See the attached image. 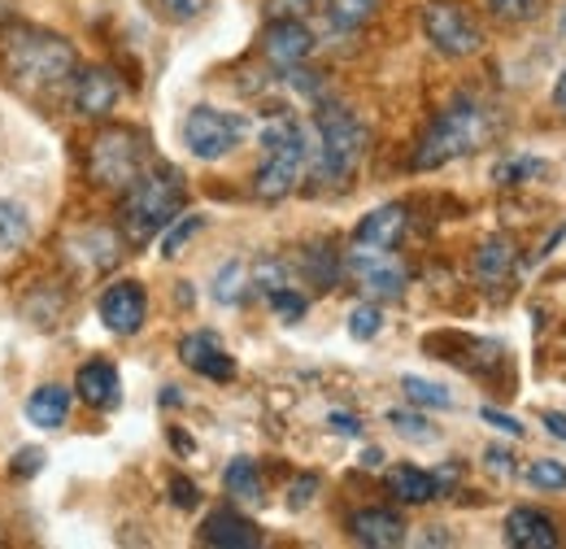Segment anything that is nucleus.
<instances>
[{
	"label": "nucleus",
	"mask_w": 566,
	"mask_h": 549,
	"mask_svg": "<svg viewBox=\"0 0 566 549\" xmlns=\"http://www.w3.org/2000/svg\"><path fill=\"white\" fill-rule=\"evenodd\" d=\"M480 418H484V423H493L496 432H505V436H523V432H527L518 418H510V414L493 411V406H489V411H480Z\"/></svg>",
	"instance_id": "nucleus-39"
},
{
	"label": "nucleus",
	"mask_w": 566,
	"mask_h": 549,
	"mask_svg": "<svg viewBox=\"0 0 566 549\" xmlns=\"http://www.w3.org/2000/svg\"><path fill=\"white\" fill-rule=\"evenodd\" d=\"M206 4H210V0H157V9H161L166 18H175V22H192Z\"/></svg>",
	"instance_id": "nucleus-37"
},
{
	"label": "nucleus",
	"mask_w": 566,
	"mask_h": 549,
	"mask_svg": "<svg viewBox=\"0 0 566 549\" xmlns=\"http://www.w3.org/2000/svg\"><path fill=\"white\" fill-rule=\"evenodd\" d=\"M310 53H314V31H310L301 18H275V22L262 31V58H266L271 66L292 70V66H301Z\"/></svg>",
	"instance_id": "nucleus-12"
},
{
	"label": "nucleus",
	"mask_w": 566,
	"mask_h": 549,
	"mask_svg": "<svg viewBox=\"0 0 566 549\" xmlns=\"http://www.w3.org/2000/svg\"><path fill=\"white\" fill-rule=\"evenodd\" d=\"M188 201L184 175L175 166H144L140 179L132 188H123V231L132 245H148L153 236H161Z\"/></svg>",
	"instance_id": "nucleus-3"
},
{
	"label": "nucleus",
	"mask_w": 566,
	"mask_h": 549,
	"mask_svg": "<svg viewBox=\"0 0 566 549\" xmlns=\"http://www.w3.org/2000/svg\"><path fill=\"white\" fill-rule=\"evenodd\" d=\"M101 323L114 332V336H136L148 319V292H144L140 279H118L101 292Z\"/></svg>",
	"instance_id": "nucleus-10"
},
{
	"label": "nucleus",
	"mask_w": 566,
	"mask_h": 549,
	"mask_svg": "<svg viewBox=\"0 0 566 549\" xmlns=\"http://www.w3.org/2000/svg\"><path fill=\"white\" fill-rule=\"evenodd\" d=\"M423 31L436 44V53H444V58H471L484 49V31L462 4H427Z\"/></svg>",
	"instance_id": "nucleus-8"
},
{
	"label": "nucleus",
	"mask_w": 566,
	"mask_h": 549,
	"mask_svg": "<svg viewBox=\"0 0 566 549\" xmlns=\"http://www.w3.org/2000/svg\"><path fill=\"white\" fill-rule=\"evenodd\" d=\"M489 463H493L496 472H510V463H514V458H510L505 449H489Z\"/></svg>",
	"instance_id": "nucleus-44"
},
{
	"label": "nucleus",
	"mask_w": 566,
	"mask_h": 549,
	"mask_svg": "<svg viewBox=\"0 0 566 549\" xmlns=\"http://www.w3.org/2000/svg\"><path fill=\"white\" fill-rule=\"evenodd\" d=\"M558 31H563V40H566V9H563V18H558Z\"/></svg>",
	"instance_id": "nucleus-46"
},
{
	"label": "nucleus",
	"mask_w": 566,
	"mask_h": 549,
	"mask_svg": "<svg viewBox=\"0 0 566 549\" xmlns=\"http://www.w3.org/2000/svg\"><path fill=\"white\" fill-rule=\"evenodd\" d=\"M384 484H388V493H392L401 506H427V501L440 497V480H436L431 472H423V467H410V463L392 467V472L384 476Z\"/></svg>",
	"instance_id": "nucleus-20"
},
{
	"label": "nucleus",
	"mask_w": 566,
	"mask_h": 549,
	"mask_svg": "<svg viewBox=\"0 0 566 549\" xmlns=\"http://www.w3.org/2000/svg\"><path fill=\"white\" fill-rule=\"evenodd\" d=\"M388 423H392L401 436H415V441H427V436H431V423L415 411H388Z\"/></svg>",
	"instance_id": "nucleus-34"
},
{
	"label": "nucleus",
	"mask_w": 566,
	"mask_h": 549,
	"mask_svg": "<svg viewBox=\"0 0 566 549\" xmlns=\"http://www.w3.org/2000/svg\"><path fill=\"white\" fill-rule=\"evenodd\" d=\"M554 105L566 114V66H563V74H558V83H554Z\"/></svg>",
	"instance_id": "nucleus-43"
},
{
	"label": "nucleus",
	"mask_w": 566,
	"mask_h": 549,
	"mask_svg": "<svg viewBox=\"0 0 566 549\" xmlns=\"http://www.w3.org/2000/svg\"><path fill=\"white\" fill-rule=\"evenodd\" d=\"M40 463H44V449H18L13 463H9V476L13 480H31L40 472Z\"/></svg>",
	"instance_id": "nucleus-36"
},
{
	"label": "nucleus",
	"mask_w": 566,
	"mask_h": 549,
	"mask_svg": "<svg viewBox=\"0 0 566 549\" xmlns=\"http://www.w3.org/2000/svg\"><path fill=\"white\" fill-rule=\"evenodd\" d=\"M71 402H74L71 389H62V384H40V389L27 397V418H31V427L57 432V427H66V418H71Z\"/></svg>",
	"instance_id": "nucleus-19"
},
{
	"label": "nucleus",
	"mask_w": 566,
	"mask_h": 549,
	"mask_svg": "<svg viewBox=\"0 0 566 549\" xmlns=\"http://www.w3.org/2000/svg\"><path fill=\"white\" fill-rule=\"evenodd\" d=\"M314 136H318V148H314V162H310V175L314 184H345L354 179L357 162L366 153V127L357 123L354 110L336 105V101H323L318 114H314Z\"/></svg>",
	"instance_id": "nucleus-4"
},
{
	"label": "nucleus",
	"mask_w": 566,
	"mask_h": 549,
	"mask_svg": "<svg viewBox=\"0 0 566 549\" xmlns=\"http://www.w3.org/2000/svg\"><path fill=\"white\" fill-rule=\"evenodd\" d=\"M244 283H249V271H244L240 262H227L222 271L213 274V301H218V305H240Z\"/></svg>",
	"instance_id": "nucleus-28"
},
{
	"label": "nucleus",
	"mask_w": 566,
	"mask_h": 549,
	"mask_svg": "<svg viewBox=\"0 0 566 549\" xmlns=\"http://www.w3.org/2000/svg\"><path fill=\"white\" fill-rule=\"evenodd\" d=\"M170 501H175L179 510H192V506L201 501V488L192 480H184V476H170Z\"/></svg>",
	"instance_id": "nucleus-38"
},
{
	"label": "nucleus",
	"mask_w": 566,
	"mask_h": 549,
	"mask_svg": "<svg viewBox=\"0 0 566 549\" xmlns=\"http://www.w3.org/2000/svg\"><path fill=\"white\" fill-rule=\"evenodd\" d=\"M379 328H384V310H379V301H366V305H357L354 314H349V336H354V341H375Z\"/></svg>",
	"instance_id": "nucleus-29"
},
{
	"label": "nucleus",
	"mask_w": 566,
	"mask_h": 549,
	"mask_svg": "<svg viewBox=\"0 0 566 549\" xmlns=\"http://www.w3.org/2000/svg\"><path fill=\"white\" fill-rule=\"evenodd\" d=\"M345 271L354 274L357 283H361V292L366 297H401L406 292V267L392 258V249H361L357 245L354 253L345 258Z\"/></svg>",
	"instance_id": "nucleus-9"
},
{
	"label": "nucleus",
	"mask_w": 566,
	"mask_h": 549,
	"mask_svg": "<svg viewBox=\"0 0 566 549\" xmlns=\"http://www.w3.org/2000/svg\"><path fill=\"white\" fill-rule=\"evenodd\" d=\"M327 423H332V432H340V436H357V432H361V423H357L354 414L332 411V414H327Z\"/></svg>",
	"instance_id": "nucleus-41"
},
{
	"label": "nucleus",
	"mask_w": 566,
	"mask_h": 549,
	"mask_svg": "<svg viewBox=\"0 0 566 549\" xmlns=\"http://www.w3.org/2000/svg\"><path fill=\"white\" fill-rule=\"evenodd\" d=\"M401 389L415 406H427V411H453V393L444 384H431L423 375H401Z\"/></svg>",
	"instance_id": "nucleus-26"
},
{
	"label": "nucleus",
	"mask_w": 566,
	"mask_h": 549,
	"mask_svg": "<svg viewBox=\"0 0 566 549\" xmlns=\"http://www.w3.org/2000/svg\"><path fill=\"white\" fill-rule=\"evenodd\" d=\"M527 480L536 488H549V493H563L566 488V467L558 458H532L527 463Z\"/></svg>",
	"instance_id": "nucleus-31"
},
{
	"label": "nucleus",
	"mask_w": 566,
	"mask_h": 549,
	"mask_svg": "<svg viewBox=\"0 0 566 549\" xmlns=\"http://www.w3.org/2000/svg\"><path fill=\"white\" fill-rule=\"evenodd\" d=\"M301 262H305V279H310L318 292L336 288V283H340V271H345V262L336 258V249H332V245H314Z\"/></svg>",
	"instance_id": "nucleus-23"
},
{
	"label": "nucleus",
	"mask_w": 566,
	"mask_h": 549,
	"mask_svg": "<svg viewBox=\"0 0 566 549\" xmlns=\"http://www.w3.org/2000/svg\"><path fill=\"white\" fill-rule=\"evenodd\" d=\"M361 467H384V449H361Z\"/></svg>",
	"instance_id": "nucleus-45"
},
{
	"label": "nucleus",
	"mask_w": 566,
	"mask_h": 549,
	"mask_svg": "<svg viewBox=\"0 0 566 549\" xmlns=\"http://www.w3.org/2000/svg\"><path fill=\"white\" fill-rule=\"evenodd\" d=\"M148 166V139L136 127H105L87 148V175L101 188H132Z\"/></svg>",
	"instance_id": "nucleus-6"
},
{
	"label": "nucleus",
	"mask_w": 566,
	"mask_h": 549,
	"mask_svg": "<svg viewBox=\"0 0 566 549\" xmlns=\"http://www.w3.org/2000/svg\"><path fill=\"white\" fill-rule=\"evenodd\" d=\"M201 227H206V218H201V214H179V218L161 231V258H179V253H184V245H188Z\"/></svg>",
	"instance_id": "nucleus-27"
},
{
	"label": "nucleus",
	"mask_w": 566,
	"mask_h": 549,
	"mask_svg": "<svg viewBox=\"0 0 566 549\" xmlns=\"http://www.w3.org/2000/svg\"><path fill=\"white\" fill-rule=\"evenodd\" d=\"M510 271H514V245L505 236H489L480 245V253H475V274L484 283H505Z\"/></svg>",
	"instance_id": "nucleus-22"
},
{
	"label": "nucleus",
	"mask_w": 566,
	"mask_h": 549,
	"mask_svg": "<svg viewBox=\"0 0 566 549\" xmlns=\"http://www.w3.org/2000/svg\"><path fill=\"white\" fill-rule=\"evenodd\" d=\"M541 418H545V427H549V436H558V441H563V445H566V414H563V411H545V414H541Z\"/></svg>",
	"instance_id": "nucleus-42"
},
{
	"label": "nucleus",
	"mask_w": 566,
	"mask_h": 549,
	"mask_svg": "<svg viewBox=\"0 0 566 549\" xmlns=\"http://www.w3.org/2000/svg\"><path fill=\"white\" fill-rule=\"evenodd\" d=\"M0 62L22 92H66L78 70V53L66 35L18 22L0 35Z\"/></svg>",
	"instance_id": "nucleus-1"
},
{
	"label": "nucleus",
	"mask_w": 566,
	"mask_h": 549,
	"mask_svg": "<svg viewBox=\"0 0 566 549\" xmlns=\"http://www.w3.org/2000/svg\"><path fill=\"white\" fill-rule=\"evenodd\" d=\"M266 301H271V310L280 314L283 323H296V319H305V310H310V301H305L296 288H287V283H283V288H275Z\"/></svg>",
	"instance_id": "nucleus-32"
},
{
	"label": "nucleus",
	"mask_w": 566,
	"mask_h": 549,
	"mask_svg": "<svg viewBox=\"0 0 566 549\" xmlns=\"http://www.w3.org/2000/svg\"><path fill=\"white\" fill-rule=\"evenodd\" d=\"M123 87H118V74L105 66H87V70H74L71 79V110L78 118H109L114 105H118Z\"/></svg>",
	"instance_id": "nucleus-11"
},
{
	"label": "nucleus",
	"mask_w": 566,
	"mask_h": 549,
	"mask_svg": "<svg viewBox=\"0 0 566 549\" xmlns=\"http://www.w3.org/2000/svg\"><path fill=\"white\" fill-rule=\"evenodd\" d=\"M379 13V0H327V22L336 31H361Z\"/></svg>",
	"instance_id": "nucleus-25"
},
{
	"label": "nucleus",
	"mask_w": 566,
	"mask_h": 549,
	"mask_svg": "<svg viewBox=\"0 0 566 549\" xmlns=\"http://www.w3.org/2000/svg\"><path fill=\"white\" fill-rule=\"evenodd\" d=\"M222 488H227V497L249 501V506L266 501V488H262V476H258V463H253V458H235V463H227Z\"/></svg>",
	"instance_id": "nucleus-21"
},
{
	"label": "nucleus",
	"mask_w": 566,
	"mask_h": 549,
	"mask_svg": "<svg viewBox=\"0 0 566 549\" xmlns=\"http://www.w3.org/2000/svg\"><path fill=\"white\" fill-rule=\"evenodd\" d=\"M179 358H184L188 371L206 375L213 384L235 380V358L222 349V341H218L213 332H192V336H184V341H179Z\"/></svg>",
	"instance_id": "nucleus-13"
},
{
	"label": "nucleus",
	"mask_w": 566,
	"mask_h": 549,
	"mask_svg": "<svg viewBox=\"0 0 566 549\" xmlns=\"http://www.w3.org/2000/svg\"><path fill=\"white\" fill-rule=\"evenodd\" d=\"M201 541L218 549H258L262 546V528L253 519H244L240 510H213L201 524Z\"/></svg>",
	"instance_id": "nucleus-16"
},
{
	"label": "nucleus",
	"mask_w": 566,
	"mask_h": 549,
	"mask_svg": "<svg viewBox=\"0 0 566 549\" xmlns=\"http://www.w3.org/2000/svg\"><path fill=\"white\" fill-rule=\"evenodd\" d=\"M31 240V218L18 201H0V253H18Z\"/></svg>",
	"instance_id": "nucleus-24"
},
{
	"label": "nucleus",
	"mask_w": 566,
	"mask_h": 549,
	"mask_svg": "<svg viewBox=\"0 0 566 549\" xmlns=\"http://www.w3.org/2000/svg\"><path fill=\"white\" fill-rule=\"evenodd\" d=\"M283 283H287V271H283L280 262H271V258H266V262H258V271H253V288H258V292H266V297H271V292L283 288Z\"/></svg>",
	"instance_id": "nucleus-35"
},
{
	"label": "nucleus",
	"mask_w": 566,
	"mask_h": 549,
	"mask_svg": "<svg viewBox=\"0 0 566 549\" xmlns=\"http://www.w3.org/2000/svg\"><path fill=\"white\" fill-rule=\"evenodd\" d=\"M74 393H78V402H87L92 411H114V406L123 402L118 366H114V362H87V366H78Z\"/></svg>",
	"instance_id": "nucleus-15"
},
{
	"label": "nucleus",
	"mask_w": 566,
	"mask_h": 549,
	"mask_svg": "<svg viewBox=\"0 0 566 549\" xmlns=\"http://www.w3.org/2000/svg\"><path fill=\"white\" fill-rule=\"evenodd\" d=\"M493 136H496L493 105L480 101V96H471V92H462V96H453V101L431 118V127L423 132L415 157H410V166H415V170H440V166H449V162H458V157L484 148Z\"/></svg>",
	"instance_id": "nucleus-2"
},
{
	"label": "nucleus",
	"mask_w": 566,
	"mask_h": 549,
	"mask_svg": "<svg viewBox=\"0 0 566 549\" xmlns=\"http://www.w3.org/2000/svg\"><path fill=\"white\" fill-rule=\"evenodd\" d=\"M406 227H410L406 206H379L357 222L354 245H361V249H397L401 236H406Z\"/></svg>",
	"instance_id": "nucleus-18"
},
{
	"label": "nucleus",
	"mask_w": 566,
	"mask_h": 549,
	"mask_svg": "<svg viewBox=\"0 0 566 549\" xmlns=\"http://www.w3.org/2000/svg\"><path fill=\"white\" fill-rule=\"evenodd\" d=\"M541 170H545V166H541L536 157H510V162L496 166V184H501V188H514V184H523L527 175H541Z\"/></svg>",
	"instance_id": "nucleus-33"
},
{
	"label": "nucleus",
	"mask_w": 566,
	"mask_h": 549,
	"mask_svg": "<svg viewBox=\"0 0 566 549\" xmlns=\"http://www.w3.org/2000/svg\"><path fill=\"white\" fill-rule=\"evenodd\" d=\"M314 493H318V480H314V476H301V480L292 484V493H287V501H292V506H305V501H310Z\"/></svg>",
	"instance_id": "nucleus-40"
},
{
	"label": "nucleus",
	"mask_w": 566,
	"mask_h": 549,
	"mask_svg": "<svg viewBox=\"0 0 566 549\" xmlns=\"http://www.w3.org/2000/svg\"><path fill=\"white\" fill-rule=\"evenodd\" d=\"M505 541L518 549H554L558 546V524L536 506H518L505 515Z\"/></svg>",
	"instance_id": "nucleus-17"
},
{
	"label": "nucleus",
	"mask_w": 566,
	"mask_h": 549,
	"mask_svg": "<svg viewBox=\"0 0 566 549\" xmlns=\"http://www.w3.org/2000/svg\"><path fill=\"white\" fill-rule=\"evenodd\" d=\"M406 519L397 510H384V506H366V510H354L349 515V537L357 546L370 549H397L406 546Z\"/></svg>",
	"instance_id": "nucleus-14"
},
{
	"label": "nucleus",
	"mask_w": 566,
	"mask_h": 549,
	"mask_svg": "<svg viewBox=\"0 0 566 549\" xmlns=\"http://www.w3.org/2000/svg\"><path fill=\"white\" fill-rule=\"evenodd\" d=\"M249 136V118L231 114V110H213V105H197L184 118V144L192 157L201 162H222L227 153H235Z\"/></svg>",
	"instance_id": "nucleus-7"
},
{
	"label": "nucleus",
	"mask_w": 566,
	"mask_h": 549,
	"mask_svg": "<svg viewBox=\"0 0 566 549\" xmlns=\"http://www.w3.org/2000/svg\"><path fill=\"white\" fill-rule=\"evenodd\" d=\"M545 4L549 0H489L493 18H501V22H532L545 13Z\"/></svg>",
	"instance_id": "nucleus-30"
},
{
	"label": "nucleus",
	"mask_w": 566,
	"mask_h": 549,
	"mask_svg": "<svg viewBox=\"0 0 566 549\" xmlns=\"http://www.w3.org/2000/svg\"><path fill=\"white\" fill-rule=\"evenodd\" d=\"M310 166V139L296 118H271L262 127V166L253 175V193L262 201H283Z\"/></svg>",
	"instance_id": "nucleus-5"
}]
</instances>
